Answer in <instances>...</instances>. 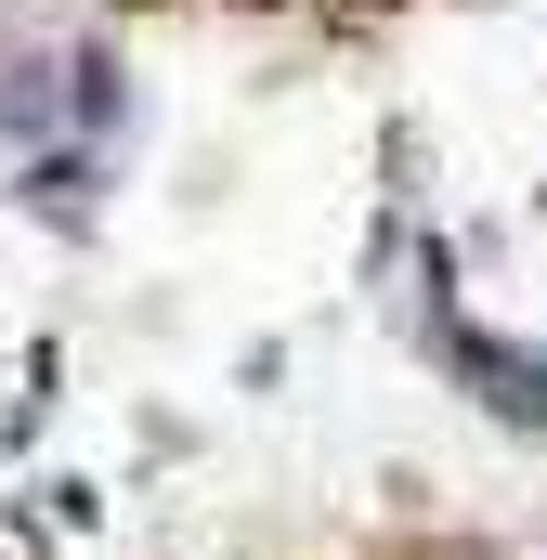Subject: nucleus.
I'll use <instances>...</instances> for the list:
<instances>
[{"mask_svg": "<svg viewBox=\"0 0 547 560\" xmlns=\"http://www.w3.org/2000/svg\"><path fill=\"white\" fill-rule=\"evenodd\" d=\"M430 365H443V378H456L496 430L547 443V352H522V339H496V326H469V313H443V300H430Z\"/></svg>", "mask_w": 547, "mask_h": 560, "instance_id": "f257e3e1", "label": "nucleus"}]
</instances>
